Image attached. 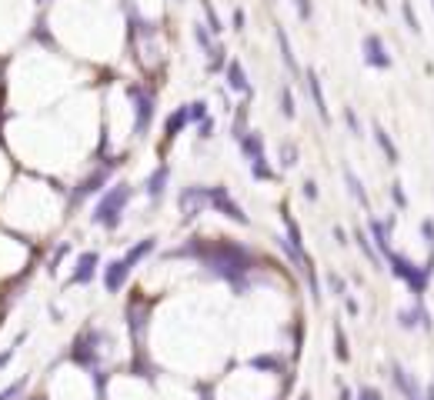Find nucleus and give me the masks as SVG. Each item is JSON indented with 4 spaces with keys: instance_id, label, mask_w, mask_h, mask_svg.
Instances as JSON below:
<instances>
[{
    "instance_id": "obj_28",
    "label": "nucleus",
    "mask_w": 434,
    "mask_h": 400,
    "mask_svg": "<svg viewBox=\"0 0 434 400\" xmlns=\"http://www.w3.org/2000/svg\"><path fill=\"white\" fill-rule=\"evenodd\" d=\"M298 160H301L298 144H294V140H281V144H278V167H281V171H294Z\"/></svg>"
},
{
    "instance_id": "obj_36",
    "label": "nucleus",
    "mask_w": 434,
    "mask_h": 400,
    "mask_svg": "<svg viewBox=\"0 0 434 400\" xmlns=\"http://www.w3.org/2000/svg\"><path fill=\"white\" fill-rule=\"evenodd\" d=\"M27 337H30V330H21V334L14 337V344H10V347L0 350V374H3V371H7L10 364H14V357H17V350H21V344H24Z\"/></svg>"
},
{
    "instance_id": "obj_38",
    "label": "nucleus",
    "mask_w": 434,
    "mask_h": 400,
    "mask_svg": "<svg viewBox=\"0 0 434 400\" xmlns=\"http://www.w3.org/2000/svg\"><path fill=\"white\" fill-rule=\"evenodd\" d=\"M341 117H344V127H348V134L361 140V137H364V127H361L358 110H354V107H344V114H341Z\"/></svg>"
},
{
    "instance_id": "obj_25",
    "label": "nucleus",
    "mask_w": 434,
    "mask_h": 400,
    "mask_svg": "<svg viewBox=\"0 0 434 400\" xmlns=\"http://www.w3.org/2000/svg\"><path fill=\"white\" fill-rule=\"evenodd\" d=\"M228 47L217 40L214 44V50L207 53V64H204V71H207V77H224V71H228Z\"/></svg>"
},
{
    "instance_id": "obj_53",
    "label": "nucleus",
    "mask_w": 434,
    "mask_h": 400,
    "mask_svg": "<svg viewBox=\"0 0 434 400\" xmlns=\"http://www.w3.org/2000/svg\"><path fill=\"white\" fill-rule=\"evenodd\" d=\"M287 394H291V390H278L274 397H267V400H287Z\"/></svg>"
},
{
    "instance_id": "obj_44",
    "label": "nucleus",
    "mask_w": 434,
    "mask_h": 400,
    "mask_svg": "<svg viewBox=\"0 0 434 400\" xmlns=\"http://www.w3.org/2000/svg\"><path fill=\"white\" fill-rule=\"evenodd\" d=\"M230 30H237V34L248 30V14H244L241 7H234V14H230Z\"/></svg>"
},
{
    "instance_id": "obj_33",
    "label": "nucleus",
    "mask_w": 434,
    "mask_h": 400,
    "mask_svg": "<svg viewBox=\"0 0 434 400\" xmlns=\"http://www.w3.org/2000/svg\"><path fill=\"white\" fill-rule=\"evenodd\" d=\"M27 387H30V374H21L17 380H10V384L0 387V400H21L27 394Z\"/></svg>"
},
{
    "instance_id": "obj_57",
    "label": "nucleus",
    "mask_w": 434,
    "mask_h": 400,
    "mask_svg": "<svg viewBox=\"0 0 434 400\" xmlns=\"http://www.w3.org/2000/svg\"><path fill=\"white\" fill-rule=\"evenodd\" d=\"M431 7H434V0H431Z\"/></svg>"
},
{
    "instance_id": "obj_20",
    "label": "nucleus",
    "mask_w": 434,
    "mask_h": 400,
    "mask_svg": "<svg viewBox=\"0 0 434 400\" xmlns=\"http://www.w3.org/2000/svg\"><path fill=\"white\" fill-rule=\"evenodd\" d=\"M248 130H251V100H241V103L230 110V140L237 144Z\"/></svg>"
},
{
    "instance_id": "obj_23",
    "label": "nucleus",
    "mask_w": 434,
    "mask_h": 400,
    "mask_svg": "<svg viewBox=\"0 0 434 400\" xmlns=\"http://www.w3.org/2000/svg\"><path fill=\"white\" fill-rule=\"evenodd\" d=\"M281 224H284V237L294 244V247L301 250V253H307V247H304V234H301V224L294 221V214L287 210V203H281Z\"/></svg>"
},
{
    "instance_id": "obj_10",
    "label": "nucleus",
    "mask_w": 434,
    "mask_h": 400,
    "mask_svg": "<svg viewBox=\"0 0 434 400\" xmlns=\"http://www.w3.org/2000/svg\"><path fill=\"white\" fill-rule=\"evenodd\" d=\"M244 367L254 371V374H267V377H291V357H284L278 350H267V353L248 357Z\"/></svg>"
},
{
    "instance_id": "obj_29",
    "label": "nucleus",
    "mask_w": 434,
    "mask_h": 400,
    "mask_svg": "<svg viewBox=\"0 0 434 400\" xmlns=\"http://www.w3.org/2000/svg\"><path fill=\"white\" fill-rule=\"evenodd\" d=\"M184 107H187V124H191V127H197L201 121H207V117H210V100H207V97L187 100Z\"/></svg>"
},
{
    "instance_id": "obj_12",
    "label": "nucleus",
    "mask_w": 434,
    "mask_h": 400,
    "mask_svg": "<svg viewBox=\"0 0 434 400\" xmlns=\"http://www.w3.org/2000/svg\"><path fill=\"white\" fill-rule=\"evenodd\" d=\"M130 271L128 264H124V257H114V260H107L101 267V284H104V294L107 297H114V294H121L124 287H128V280H130Z\"/></svg>"
},
{
    "instance_id": "obj_45",
    "label": "nucleus",
    "mask_w": 434,
    "mask_h": 400,
    "mask_svg": "<svg viewBox=\"0 0 434 400\" xmlns=\"http://www.w3.org/2000/svg\"><path fill=\"white\" fill-rule=\"evenodd\" d=\"M291 3H294V10H298V17H301L304 24L314 17V3H311V0H291Z\"/></svg>"
},
{
    "instance_id": "obj_13",
    "label": "nucleus",
    "mask_w": 434,
    "mask_h": 400,
    "mask_svg": "<svg viewBox=\"0 0 434 400\" xmlns=\"http://www.w3.org/2000/svg\"><path fill=\"white\" fill-rule=\"evenodd\" d=\"M224 87H228L230 94H237L241 100H254V84H251V77H248V67H244L237 57H230V60H228Z\"/></svg>"
},
{
    "instance_id": "obj_31",
    "label": "nucleus",
    "mask_w": 434,
    "mask_h": 400,
    "mask_svg": "<svg viewBox=\"0 0 434 400\" xmlns=\"http://www.w3.org/2000/svg\"><path fill=\"white\" fill-rule=\"evenodd\" d=\"M278 107H281L284 121H298V100H294L291 84H281V90H278Z\"/></svg>"
},
{
    "instance_id": "obj_14",
    "label": "nucleus",
    "mask_w": 434,
    "mask_h": 400,
    "mask_svg": "<svg viewBox=\"0 0 434 400\" xmlns=\"http://www.w3.org/2000/svg\"><path fill=\"white\" fill-rule=\"evenodd\" d=\"M391 384H394V390L401 394V400H414L424 394V387H421V380L411 374L405 364H398V360H391Z\"/></svg>"
},
{
    "instance_id": "obj_17",
    "label": "nucleus",
    "mask_w": 434,
    "mask_h": 400,
    "mask_svg": "<svg viewBox=\"0 0 434 400\" xmlns=\"http://www.w3.org/2000/svg\"><path fill=\"white\" fill-rule=\"evenodd\" d=\"M187 127H191L187 124V107L180 103V107H174V110L164 117V150H160V157L167 153V147L178 140L180 134H187Z\"/></svg>"
},
{
    "instance_id": "obj_2",
    "label": "nucleus",
    "mask_w": 434,
    "mask_h": 400,
    "mask_svg": "<svg viewBox=\"0 0 434 400\" xmlns=\"http://www.w3.org/2000/svg\"><path fill=\"white\" fill-rule=\"evenodd\" d=\"M124 164H128L124 157H97V160H94V167H91V171H87V174L80 177L74 187L67 190V217L74 214L77 207H84L91 197H101L104 190L114 184V174H117Z\"/></svg>"
},
{
    "instance_id": "obj_24",
    "label": "nucleus",
    "mask_w": 434,
    "mask_h": 400,
    "mask_svg": "<svg viewBox=\"0 0 434 400\" xmlns=\"http://www.w3.org/2000/svg\"><path fill=\"white\" fill-rule=\"evenodd\" d=\"M344 187H348V194L358 200L364 210H371V197H367V187H364V180H361V177L354 174L351 167H348V164H344Z\"/></svg>"
},
{
    "instance_id": "obj_42",
    "label": "nucleus",
    "mask_w": 434,
    "mask_h": 400,
    "mask_svg": "<svg viewBox=\"0 0 434 400\" xmlns=\"http://www.w3.org/2000/svg\"><path fill=\"white\" fill-rule=\"evenodd\" d=\"M387 194H391V200H394V207H398V210H408V194H405L401 180H394V184L387 187Z\"/></svg>"
},
{
    "instance_id": "obj_6",
    "label": "nucleus",
    "mask_w": 434,
    "mask_h": 400,
    "mask_svg": "<svg viewBox=\"0 0 434 400\" xmlns=\"http://www.w3.org/2000/svg\"><path fill=\"white\" fill-rule=\"evenodd\" d=\"M207 203H210V210L214 214H221L224 221H230V224L237 227H251L254 221L248 217V210L234 200V194H230L228 184H207Z\"/></svg>"
},
{
    "instance_id": "obj_9",
    "label": "nucleus",
    "mask_w": 434,
    "mask_h": 400,
    "mask_svg": "<svg viewBox=\"0 0 434 400\" xmlns=\"http://www.w3.org/2000/svg\"><path fill=\"white\" fill-rule=\"evenodd\" d=\"M171 160L167 157H160L157 164H154V171L147 177H144V184H141V190H144V197H147V203L151 207H160L164 203V197H167V187H171Z\"/></svg>"
},
{
    "instance_id": "obj_56",
    "label": "nucleus",
    "mask_w": 434,
    "mask_h": 400,
    "mask_svg": "<svg viewBox=\"0 0 434 400\" xmlns=\"http://www.w3.org/2000/svg\"><path fill=\"white\" fill-rule=\"evenodd\" d=\"M37 3H40V7H47V3H51V0H37Z\"/></svg>"
},
{
    "instance_id": "obj_51",
    "label": "nucleus",
    "mask_w": 434,
    "mask_h": 400,
    "mask_svg": "<svg viewBox=\"0 0 434 400\" xmlns=\"http://www.w3.org/2000/svg\"><path fill=\"white\" fill-rule=\"evenodd\" d=\"M21 400H51V397H47L44 390H37V394H24V397H21Z\"/></svg>"
},
{
    "instance_id": "obj_3",
    "label": "nucleus",
    "mask_w": 434,
    "mask_h": 400,
    "mask_svg": "<svg viewBox=\"0 0 434 400\" xmlns=\"http://www.w3.org/2000/svg\"><path fill=\"white\" fill-rule=\"evenodd\" d=\"M130 200H134V184L124 180V177L114 180L101 197H97V203H94V210H91V224L107 230V234H117V230L124 227Z\"/></svg>"
},
{
    "instance_id": "obj_15",
    "label": "nucleus",
    "mask_w": 434,
    "mask_h": 400,
    "mask_svg": "<svg viewBox=\"0 0 434 400\" xmlns=\"http://www.w3.org/2000/svg\"><path fill=\"white\" fill-rule=\"evenodd\" d=\"M304 87H307V94H311V103H314V110H317L321 124L331 127V110H328V97H324V87H321V74H317L314 67H307V71H304Z\"/></svg>"
},
{
    "instance_id": "obj_26",
    "label": "nucleus",
    "mask_w": 434,
    "mask_h": 400,
    "mask_svg": "<svg viewBox=\"0 0 434 400\" xmlns=\"http://www.w3.org/2000/svg\"><path fill=\"white\" fill-rule=\"evenodd\" d=\"M331 334H334V360H337V364H348V360H351V344H348L344 324H341V321H334Z\"/></svg>"
},
{
    "instance_id": "obj_55",
    "label": "nucleus",
    "mask_w": 434,
    "mask_h": 400,
    "mask_svg": "<svg viewBox=\"0 0 434 400\" xmlns=\"http://www.w3.org/2000/svg\"><path fill=\"white\" fill-rule=\"evenodd\" d=\"M298 400H314V397H311V390H304V394H301V397H298Z\"/></svg>"
},
{
    "instance_id": "obj_40",
    "label": "nucleus",
    "mask_w": 434,
    "mask_h": 400,
    "mask_svg": "<svg viewBox=\"0 0 434 400\" xmlns=\"http://www.w3.org/2000/svg\"><path fill=\"white\" fill-rule=\"evenodd\" d=\"M194 130H197V140H201V144L214 140V134H217V117L210 114V117H207V121H201V124L194 127Z\"/></svg>"
},
{
    "instance_id": "obj_19",
    "label": "nucleus",
    "mask_w": 434,
    "mask_h": 400,
    "mask_svg": "<svg viewBox=\"0 0 434 400\" xmlns=\"http://www.w3.org/2000/svg\"><path fill=\"white\" fill-rule=\"evenodd\" d=\"M274 40H278L281 64L287 67V74H291V77H301V80H304V71H301V64H298V57H294V47H291V37H287V30H284L281 24L274 27Z\"/></svg>"
},
{
    "instance_id": "obj_37",
    "label": "nucleus",
    "mask_w": 434,
    "mask_h": 400,
    "mask_svg": "<svg viewBox=\"0 0 434 400\" xmlns=\"http://www.w3.org/2000/svg\"><path fill=\"white\" fill-rule=\"evenodd\" d=\"M324 284H328V290H331L337 300L348 297V284H344V277L337 274V271H328V274H324Z\"/></svg>"
},
{
    "instance_id": "obj_47",
    "label": "nucleus",
    "mask_w": 434,
    "mask_h": 400,
    "mask_svg": "<svg viewBox=\"0 0 434 400\" xmlns=\"http://www.w3.org/2000/svg\"><path fill=\"white\" fill-rule=\"evenodd\" d=\"M421 330H424V334H431L434 330V317H431V310H428L424 303H421Z\"/></svg>"
},
{
    "instance_id": "obj_50",
    "label": "nucleus",
    "mask_w": 434,
    "mask_h": 400,
    "mask_svg": "<svg viewBox=\"0 0 434 400\" xmlns=\"http://www.w3.org/2000/svg\"><path fill=\"white\" fill-rule=\"evenodd\" d=\"M337 400H354V387L341 384V387H337Z\"/></svg>"
},
{
    "instance_id": "obj_27",
    "label": "nucleus",
    "mask_w": 434,
    "mask_h": 400,
    "mask_svg": "<svg viewBox=\"0 0 434 400\" xmlns=\"http://www.w3.org/2000/svg\"><path fill=\"white\" fill-rule=\"evenodd\" d=\"M248 171H251V180H257V184H271V180H278V171H274V164L267 160V153L257 157V160H251Z\"/></svg>"
},
{
    "instance_id": "obj_41",
    "label": "nucleus",
    "mask_w": 434,
    "mask_h": 400,
    "mask_svg": "<svg viewBox=\"0 0 434 400\" xmlns=\"http://www.w3.org/2000/svg\"><path fill=\"white\" fill-rule=\"evenodd\" d=\"M354 400H387V397H384L381 387H374V384H361L358 390H354Z\"/></svg>"
},
{
    "instance_id": "obj_35",
    "label": "nucleus",
    "mask_w": 434,
    "mask_h": 400,
    "mask_svg": "<svg viewBox=\"0 0 434 400\" xmlns=\"http://www.w3.org/2000/svg\"><path fill=\"white\" fill-rule=\"evenodd\" d=\"M191 34H194V44L201 47V53H204V57L214 50V44H217V37L207 30V24H194V27H191Z\"/></svg>"
},
{
    "instance_id": "obj_8",
    "label": "nucleus",
    "mask_w": 434,
    "mask_h": 400,
    "mask_svg": "<svg viewBox=\"0 0 434 400\" xmlns=\"http://www.w3.org/2000/svg\"><path fill=\"white\" fill-rule=\"evenodd\" d=\"M101 250L97 247H87L74 253V264H71V277H67V287H91L97 277H101Z\"/></svg>"
},
{
    "instance_id": "obj_34",
    "label": "nucleus",
    "mask_w": 434,
    "mask_h": 400,
    "mask_svg": "<svg viewBox=\"0 0 434 400\" xmlns=\"http://www.w3.org/2000/svg\"><path fill=\"white\" fill-rule=\"evenodd\" d=\"M201 10H204L207 30H210L214 37H221V34H224V21H221V14L214 10V3H210V0H201Z\"/></svg>"
},
{
    "instance_id": "obj_21",
    "label": "nucleus",
    "mask_w": 434,
    "mask_h": 400,
    "mask_svg": "<svg viewBox=\"0 0 434 400\" xmlns=\"http://www.w3.org/2000/svg\"><path fill=\"white\" fill-rule=\"evenodd\" d=\"M371 134H374V144H378V150L384 153V160H387L391 167H398V164H401V153H398V144L391 140V134L384 130V124L374 121V124H371Z\"/></svg>"
},
{
    "instance_id": "obj_49",
    "label": "nucleus",
    "mask_w": 434,
    "mask_h": 400,
    "mask_svg": "<svg viewBox=\"0 0 434 400\" xmlns=\"http://www.w3.org/2000/svg\"><path fill=\"white\" fill-rule=\"evenodd\" d=\"M47 314H51V321H53V324H64V310H60L57 303H51V307H47Z\"/></svg>"
},
{
    "instance_id": "obj_43",
    "label": "nucleus",
    "mask_w": 434,
    "mask_h": 400,
    "mask_svg": "<svg viewBox=\"0 0 434 400\" xmlns=\"http://www.w3.org/2000/svg\"><path fill=\"white\" fill-rule=\"evenodd\" d=\"M301 197H304L307 203H317V197H321V190H317V180H311V177H307L304 184H301Z\"/></svg>"
},
{
    "instance_id": "obj_54",
    "label": "nucleus",
    "mask_w": 434,
    "mask_h": 400,
    "mask_svg": "<svg viewBox=\"0 0 434 400\" xmlns=\"http://www.w3.org/2000/svg\"><path fill=\"white\" fill-rule=\"evenodd\" d=\"M374 7H378L381 14H384V10H387V3H384V0H374Z\"/></svg>"
},
{
    "instance_id": "obj_48",
    "label": "nucleus",
    "mask_w": 434,
    "mask_h": 400,
    "mask_svg": "<svg viewBox=\"0 0 434 400\" xmlns=\"http://www.w3.org/2000/svg\"><path fill=\"white\" fill-rule=\"evenodd\" d=\"M334 244H337V247H348V244H351V240H348V230H344V227H334Z\"/></svg>"
},
{
    "instance_id": "obj_16",
    "label": "nucleus",
    "mask_w": 434,
    "mask_h": 400,
    "mask_svg": "<svg viewBox=\"0 0 434 400\" xmlns=\"http://www.w3.org/2000/svg\"><path fill=\"white\" fill-rule=\"evenodd\" d=\"M154 253H157V237H154V234H147V237L134 240V244H130V247L124 250L121 257H124V264H128L130 271H137V267H141L144 260H151Z\"/></svg>"
},
{
    "instance_id": "obj_30",
    "label": "nucleus",
    "mask_w": 434,
    "mask_h": 400,
    "mask_svg": "<svg viewBox=\"0 0 434 400\" xmlns=\"http://www.w3.org/2000/svg\"><path fill=\"white\" fill-rule=\"evenodd\" d=\"M421 303H424V300H414L411 307L398 310V327H401V330H421Z\"/></svg>"
},
{
    "instance_id": "obj_5",
    "label": "nucleus",
    "mask_w": 434,
    "mask_h": 400,
    "mask_svg": "<svg viewBox=\"0 0 434 400\" xmlns=\"http://www.w3.org/2000/svg\"><path fill=\"white\" fill-rule=\"evenodd\" d=\"M384 267L391 271V277H398V280L408 287L411 297H414V300H424L428 287H431V274L424 271V264H414L408 253H398V250H391V253L384 257Z\"/></svg>"
},
{
    "instance_id": "obj_52",
    "label": "nucleus",
    "mask_w": 434,
    "mask_h": 400,
    "mask_svg": "<svg viewBox=\"0 0 434 400\" xmlns=\"http://www.w3.org/2000/svg\"><path fill=\"white\" fill-rule=\"evenodd\" d=\"M424 400H434V384H428V387H424Z\"/></svg>"
},
{
    "instance_id": "obj_7",
    "label": "nucleus",
    "mask_w": 434,
    "mask_h": 400,
    "mask_svg": "<svg viewBox=\"0 0 434 400\" xmlns=\"http://www.w3.org/2000/svg\"><path fill=\"white\" fill-rule=\"evenodd\" d=\"M210 203H207V184H184L178 190V214H180V224L191 227L194 221H201Z\"/></svg>"
},
{
    "instance_id": "obj_1",
    "label": "nucleus",
    "mask_w": 434,
    "mask_h": 400,
    "mask_svg": "<svg viewBox=\"0 0 434 400\" xmlns=\"http://www.w3.org/2000/svg\"><path fill=\"white\" fill-rule=\"evenodd\" d=\"M160 257L197 264L204 271V277L228 284L230 294H237V297H248L254 290L261 271L271 267V260H264L254 247H248L234 237H224V234L221 237H187L184 244L164 250Z\"/></svg>"
},
{
    "instance_id": "obj_32",
    "label": "nucleus",
    "mask_w": 434,
    "mask_h": 400,
    "mask_svg": "<svg viewBox=\"0 0 434 400\" xmlns=\"http://www.w3.org/2000/svg\"><path fill=\"white\" fill-rule=\"evenodd\" d=\"M71 240H57V247H53V253L44 260V271H47V277H57L60 274V264H64V257L71 253Z\"/></svg>"
},
{
    "instance_id": "obj_22",
    "label": "nucleus",
    "mask_w": 434,
    "mask_h": 400,
    "mask_svg": "<svg viewBox=\"0 0 434 400\" xmlns=\"http://www.w3.org/2000/svg\"><path fill=\"white\" fill-rule=\"evenodd\" d=\"M351 237H354V244H358V250L364 253V260H367V264H371L374 271H384V257L378 253V247L371 244L367 230H364V227H354V234H351Z\"/></svg>"
},
{
    "instance_id": "obj_11",
    "label": "nucleus",
    "mask_w": 434,
    "mask_h": 400,
    "mask_svg": "<svg viewBox=\"0 0 434 400\" xmlns=\"http://www.w3.org/2000/svg\"><path fill=\"white\" fill-rule=\"evenodd\" d=\"M361 53H364V64H367L371 71H391V67H394V57H391V50H387L381 34H364Z\"/></svg>"
},
{
    "instance_id": "obj_46",
    "label": "nucleus",
    "mask_w": 434,
    "mask_h": 400,
    "mask_svg": "<svg viewBox=\"0 0 434 400\" xmlns=\"http://www.w3.org/2000/svg\"><path fill=\"white\" fill-rule=\"evenodd\" d=\"M344 310H348V317H361V303H358L354 294H348V297H344Z\"/></svg>"
},
{
    "instance_id": "obj_39",
    "label": "nucleus",
    "mask_w": 434,
    "mask_h": 400,
    "mask_svg": "<svg viewBox=\"0 0 434 400\" xmlns=\"http://www.w3.org/2000/svg\"><path fill=\"white\" fill-rule=\"evenodd\" d=\"M401 14H405V24H408V30L418 37V34H421V21H418V14H414V3H411V0H401Z\"/></svg>"
},
{
    "instance_id": "obj_18",
    "label": "nucleus",
    "mask_w": 434,
    "mask_h": 400,
    "mask_svg": "<svg viewBox=\"0 0 434 400\" xmlns=\"http://www.w3.org/2000/svg\"><path fill=\"white\" fill-rule=\"evenodd\" d=\"M237 153H241V160H244V164H251V160H257V157H264V153H267V140H264V134L251 127V130L237 140Z\"/></svg>"
},
{
    "instance_id": "obj_4",
    "label": "nucleus",
    "mask_w": 434,
    "mask_h": 400,
    "mask_svg": "<svg viewBox=\"0 0 434 400\" xmlns=\"http://www.w3.org/2000/svg\"><path fill=\"white\" fill-rule=\"evenodd\" d=\"M124 94L130 100V137L134 140H147L151 127L157 121V90L144 80H128Z\"/></svg>"
}]
</instances>
